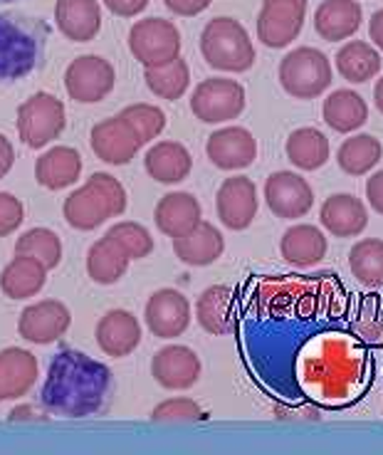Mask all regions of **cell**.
Returning a JSON list of instances; mask_svg holds the SVG:
<instances>
[{
	"mask_svg": "<svg viewBox=\"0 0 383 455\" xmlns=\"http://www.w3.org/2000/svg\"><path fill=\"white\" fill-rule=\"evenodd\" d=\"M114 391L112 369L77 349H60L50 362L40 406L50 416L87 419L107 409Z\"/></svg>",
	"mask_w": 383,
	"mask_h": 455,
	"instance_id": "cell-1",
	"label": "cell"
},
{
	"mask_svg": "<svg viewBox=\"0 0 383 455\" xmlns=\"http://www.w3.org/2000/svg\"><path fill=\"white\" fill-rule=\"evenodd\" d=\"M50 28L25 12H0V82H15L40 68Z\"/></svg>",
	"mask_w": 383,
	"mask_h": 455,
	"instance_id": "cell-2",
	"label": "cell"
},
{
	"mask_svg": "<svg viewBox=\"0 0 383 455\" xmlns=\"http://www.w3.org/2000/svg\"><path fill=\"white\" fill-rule=\"evenodd\" d=\"M129 205V196L122 183L109 173H92L84 186L65 198L62 213L77 230H94L109 218L122 216Z\"/></svg>",
	"mask_w": 383,
	"mask_h": 455,
	"instance_id": "cell-3",
	"label": "cell"
},
{
	"mask_svg": "<svg viewBox=\"0 0 383 455\" xmlns=\"http://www.w3.org/2000/svg\"><path fill=\"white\" fill-rule=\"evenodd\" d=\"M201 52L205 62L223 72H248L255 65V47L235 18H215L203 28Z\"/></svg>",
	"mask_w": 383,
	"mask_h": 455,
	"instance_id": "cell-4",
	"label": "cell"
},
{
	"mask_svg": "<svg viewBox=\"0 0 383 455\" xmlns=\"http://www.w3.org/2000/svg\"><path fill=\"white\" fill-rule=\"evenodd\" d=\"M280 82L294 100H315L331 87V65L316 47H297L282 57Z\"/></svg>",
	"mask_w": 383,
	"mask_h": 455,
	"instance_id": "cell-5",
	"label": "cell"
},
{
	"mask_svg": "<svg viewBox=\"0 0 383 455\" xmlns=\"http://www.w3.org/2000/svg\"><path fill=\"white\" fill-rule=\"evenodd\" d=\"M65 104L47 92H37L18 107V134L25 147L43 148L65 129Z\"/></svg>",
	"mask_w": 383,
	"mask_h": 455,
	"instance_id": "cell-6",
	"label": "cell"
},
{
	"mask_svg": "<svg viewBox=\"0 0 383 455\" xmlns=\"http://www.w3.org/2000/svg\"><path fill=\"white\" fill-rule=\"evenodd\" d=\"M245 109V90L235 80H203L191 97V112L203 124H226Z\"/></svg>",
	"mask_w": 383,
	"mask_h": 455,
	"instance_id": "cell-7",
	"label": "cell"
},
{
	"mask_svg": "<svg viewBox=\"0 0 383 455\" xmlns=\"http://www.w3.org/2000/svg\"><path fill=\"white\" fill-rule=\"evenodd\" d=\"M129 50L144 68L164 65L180 52L179 28L164 18L139 20L129 33Z\"/></svg>",
	"mask_w": 383,
	"mask_h": 455,
	"instance_id": "cell-8",
	"label": "cell"
},
{
	"mask_svg": "<svg viewBox=\"0 0 383 455\" xmlns=\"http://www.w3.org/2000/svg\"><path fill=\"white\" fill-rule=\"evenodd\" d=\"M116 72L100 55L77 57L65 72V90L79 104H97L114 90Z\"/></svg>",
	"mask_w": 383,
	"mask_h": 455,
	"instance_id": "cell-9",
	"label": "cell"
},
{
	"mask_svg": "<svg viewBox=\"0 0 383 455\" xmlns=\"http://www.w3.org/2000/svg\"><path fill=\"white\" fill-rule=\"evenodd\" d=\"M307 0H265L258 18V37L262 45L287 47L305 25Z\"/></svg>",
	"mask_w": 383,
	"mask_h": 455,
	"instance_id": "cell-10",
	"label": "cell"
},
{
	"mask_svg": "<svg viewBox=\"0 0 383 455\" xmlns=\"http://www.w3.org/2000/svg\"><path fill=\"white\" fill-rule=\"evenodd\" d=\"M265 201L277 218L297 220L305 218L315 205L312 186L292 171H277L265 181Z\"/></svg>",
	"mask_w": 383,
	"mask_h": 455,
	"instance_id": "cell-11",
	"label": "cell"
},
{
	"mask_svg": "<svg viewBox=\"0 0 383 455\" xmlns=\"http://www.w3.org/2000/svg\"><path fill=\"white\" fill-rule=\"evenodd\" d=\"M147 327L158 339H176L191 327V302L173 287L156 290L144 309Z\"/></svg>",
	"mask_w": 383,
	"mask_h": 455,
	"instance_id": "cell-12",
	"label": "cell"
},
{
	"mask_svg": "<svg viewBox=\"0 0 383 455\" xmlns=\"http://www.w3.org/2000/svg\"><path fill=\"white\" fill-rule=\"evenodd\" d=\"M215 208L220 223L230 230H248L252 220L258 218L259 198L255 181L248 176H233L226 179L215 196Z\"/></svg>",
	"mask_w": 383,
	"mask_h": 455,
	"instance_id": "cell-13",
	"label": "cell"
},
{
	"mask_svg": "<svg viewBox=\"0 0 383 455\" xmlns=\"http://www.w3.org/2000/svg\"><path fill=\"white\" fill-rule=\"evenodd\" d=\"M69 324H72V315L65 302L43 299L20 312L18 331L30 344H52L68 334Z\"/></svg>",
	"mask_w": 383,
	"mask_h": 455,
	"instance_id": "cell-14",
	"label": "cell"
},
{
	"mask_svg": "<svg viewBox=\"0 0 383 455\" xmlns=\"http://www.w3.org/2000/svg\"><path fill=\"white\" fill-rule=\"evenodd\" d=\"M90 144L94 156L104 164H109V166H124L139 154V148L144 147V141L122 116H112V119H104L100 124H94Z\"/></svg>",
	"mask_w": 383,
	"mask_h": 455,
	"instance_id": "cell-15",
	"label": "cell"
},
{
	"mask_svg": "<svg viewBox=\"0 0 383 455\" xmlns=\"http://www.w3.org/2000/svg\"><path fill=\"white\" fill-rule=\"evenodd\" d=\"M201 371L203 366H201L198 354L183 344H169L158 349L151 362V374L158 381V387L169 388V391H186L195 387Z\"/></svg>",
	"mask_w": 383,
	"mask_h": 455,
	"instance_id": "cell-16",
	"label": "cell"
},
{
	"mask_svg": "<svg viewBox=\"0 0 383 455\" xmlns=\"http://www.w3.org/2000/svg\"><path fill=\"white\" fill-rule=\"evenodd\" d=\"M205 154L215 169L240 171L248 169L258 159V141L243 126H226L208 137Z\"/></svg>",
	"mask_w": 383,
	"mask_h": 455,
	"instance_id": "cell-17",
	"label": "cell"
},
{
	"mask_svg": "<svg viewBox=\"0 0 383 455\" xmlns=\"http://www.w3.org/2000/svg\"><path fill=\"white\" fill-rule=\"evenodd\" d=\"M319 220L334 238H356L369 226V208L354 194H334L322 204Z\"/></svg>",
	"mask_w": 383,
	"mask_h": 455,
	"instance_id": "cell-18",
	"label": "cell"
},
{
	"mask_svg": "<svg viewBox=\"0 0 383 455\" xmlns=\"http://www.w3.org/2000/svg\"><path fill=\"white\" fill-rule=\"evenodd\" d=\"M97 344L107 356L124 359L141 344V324L129 309H109L97 324Z\"/></svg>",
	"mask_w": 383,
	"mask_h": 455,
	"instance_id": "cell-19",
	"label": "cell"
},
{
	"mask_svg": "<svg viewBox=\"0 0 383 455\" xmlns=\"http://www.w3.org/2000/svg\"><path fill=\"white\" fill-rule=\"evenodd\" d=\"M154 220H156L158 230L173 240L193 230L203 220V208L193 194L173 191V194L161 196L156 211H154Z\"/></svg>",
	"mask_w": 383,
	"mask_h": 455,
	"instance_id": "cell-20",
	"label": "cell"
},
{
	"mask_svg": "<svg viewBox=\"0 0 383 455\" xmlns=\"http://www.w3.org/2000/svg\"><path fill=\"white\" fill-rule=\"evenodd\" d=\"M226 251V238L223 233L211 223L201 220L198 226L183 233L179 238H173V252L180 262L191 265V267H208L215 260H220V255Z\"/></svg>",
	"mask_w": 383,
	"mask_h": 455,
	"instance_id": "cell-21",
	"label": "cell"
},
{
	"mask_svg": "<svg viewBox=\"0 0 383 455\" xmlns=\"http://www.w3.org/2000/svg\"><path fill=\"white\" fill-rule=\"evenodd\" d=\"M37 381V359L33 352L11 347L0 352V403L23 398Z\"/></svg>",
	"mask_w": 383,
	"mask_h": 455,
	"instance_id": "cell-22",
	"label": "cell"
},
{
	"mask_svg": "<svg viewBox=\"0 0 383 455\" xmlns=\"http://www.w3.org/2000/svg\"><path fill=\"white\" fill-rule=\"evenodd\" d=\"M195 319L208 334L226 337L235 327V295L227 284H213L195 302Z\"/></svg>",
	"mask_w": 383,
	"mask_h": 455,
	"instance_id": "cell-23",
	"label": "cell"
},
{
	"mask_svg": "<svg viewBox=\"0 0 383 455\" xmlns=\"http://www.w3.org/2000/svg\"><path fill=\"white\" fill-rule=\"evenodd\" d=\"M55 20L72 43H90L102 30V11L97 0H57Z\"/></svg>",
	"mask_w": 383,
	"mask_h": 455,
	"instance_id": "cell-24",
	"label": "cell"
},
{
	"mask_svg": "<svg viewBox=\"0 0 383 455\" xmlns=\"http://www.w3.org/2000/svg\"><path fill=\"white\" fill-rule=\"evenodd\" d=\"M144 169L154 181L173 186V183L186 181L191 176L193 159L188 148L179 141H158L147 151Z\"/></svg>",
	"mask_w": 383,
	"mask_h": 455,
	"instance_id": "cell-25",
	"label": "cell"
},
{
	"mask_svg": "<svg viewBox=\"0 0 383 455\" xmlns=\"http://www.w3.org/2000/svg\"><path fill=\"white\" fill-rule=\"evenodd\" d=\"M82 173V156L77 148L55 147L35 164V179L47 191H62L75 186Z\"/></svg>",
	"mask_w": 383,
	"mask_h": 455,
	"instance_id": "cell-26",
	"label": "cell"
},
{
	"mask_svg": "<svg viewBox=\"0 0 383 455\" xmlns=\"http://www.w3.org/2000/svg\"><path fill=\"white\" fill-rule=\"evenodd\" d=\"M327 235L316 226H292L284 230L280 240V252L284 260L294 267H312L327 258Z\"/></svg>",
	"mask_w": 383,
	"mask_h": 455,
	"instance_id": "cell-27",
	"label": "cell"
},
{
	"mask_svg": "<svg viewBox=\"0 0 383 455\" xmlns=\"http://www.w3.org/2000/svg\"><path fill=\"white\" fill-rule=\"evenodd\" d=\"M361 5L356 0H324L315 12V28L329 43H341L361 28Z\"/></svg>",
	"mask_w": 383,
	"mask_h": 455,
	"instance_id": "cell-28",
	"label": "cell"
},
{
	"mask_svg": "<svg viewBox=\"0 0 383 455\" xmlns=\"http://www.w3.org/2000/svg\"><path fill=\"white\" fill-rule=\"evenodd\" d=\"M47 283V267L28 255H15L0 273V290L11 299L35 297Z\"/></svg>",
	"mask_w": 383,
	"mask_h": 455,
	"instance_id": "cell-29",
	"label": "cell"
},
{
	"mask_svg": "<svg viewBox=\"0 0 383 455\" xmlns=\"http://www.w3.org/2000/svg\"><path fill=\"white\" fill-rule=\"evenodd\" d=\"M322 116L327 126H331L339 134H351L369 119V104L363 97L351 90H337L329 94L322 107Z\"/></svg>",
	"mask_w": 383,
	"mask_h": 455,
	"instance_id": "cell-30",
	"label": "cell"
},
{
	"mask_svg": "<svg viewBox=\"0 0 383 455\" xmlns=\"http://www.w3.org/2000/svg\"><path fill=\"white\" fill-rule=\"evenodd\" d=\"M284 151H287V159L302 171L322 169L331 156L329 139L315 126L294 129L290 139H287V144H284Z\"/></svg>",
	"mask_w": 383,
	"mask_h": 455,
	"instance_id": "cell-31",
	"label": "cell"
},
{
	"mask_svg": "<svg viewBox=\"0 0 383 455\" xmlns=\"http://www.w3.org/2000/svg\"><path fill=\"white\" fill-rule=\"evenodd\" d=\"M129 262V255L109 235H104L87 252V273L97 284H114L124 277Z\"/></svg>",
	"mask_w": 383,
	"mask_h": 455,
	"instance_id": "cell-32",
	"label": "cell"
},
{
	"mask_svg": "<svg viewBox=\"0 0 383 455\" xmlns=\"http://www.w3.org/2000/svg\"><path fill=\"white\" fill-rule=\"evenodd\" d=\"M383 156L381 141L371 134H359V137L347 139L337 151L339 169L349 176H366L371 173Z\"/></svg>",
	"mask_w": 383,
	"mask_h": 455,
	"instance_id": "cell-33",
	"label": "cell"
},
{
	"mask_svg": "<svg viewBox=\"0 0 383 455\" xmlns=\"http://www.w3.org/2000/svg\"><path fill=\"white\" fill-rule=\"evenodd\" d=\"M337 69L344 80H349L351 84H361L379 75L381 55L369 43L351 40L349 45H344L337 52Z\"/></svg>",
	"mask_w": 383,
	"mask_h": 455,
	"instance_id": "cell-34",
	"label": "cell"
},
{
	"mask_svg": "<svg viewBox=\"0 0 383 455\" xmlns=\"http://www.w3.org/2000/svg\"><path fill=\"white\" fill-rule=\"evenodd\" d=\"M147 87L154 94H158L161 100H171L176 102L180 100L188 84H191V69L188 65L180 60V57H173L164 65H154V68H147Z\"/></svg>",
	"mask_w": 383,
	"mask_h": 455,
	"instance_id": "cell-35",
	"label": "cell"
},
{
	"mask_svg": "<svg viewBox=\"0 0 383 455\" xmlns=\"http://www.w3.org/2000/svg\"><path fill=\"white\" fill-rule=\"evenodd\" d=\"M349 270L361 284L383 287V240H359L349 252Z\"/></svg>",
	"mask_w": 383,
	"mask_h": 455,
	"instance_id": "cell-36",
	"label": "cell"
},
{
	"mask_svg": "<svg viewBox=\"0 0 383 455\" xmlns=\"http://www.w3.org/2000/svg\"><path fill=\"white\" fill-rule=\"evenodd\" d=\"M15 255H28L43 262L47 270H55L62 260V240L50 228H30L15 243Z\"/></svg>",
	"mask_w": 383,
	"mask_h": 455,
	"instance_id": "cell-37",
	"label": "cell"
},
{
	"mask_svg": "<svg viewBox=\"0 0 383 455\" xmlns=\"http://www.w3.org/2000/svg\"><path fill=\"white\" fill-rule=\"evenodd\" d=\"M107 235L129 255V260H144L154 252V238L147 228L141 223H132V220H122L107 230Z\"/></svg>",
	"mask_w": 383,
	"mask_h": 455,
	"instance_id": "cell-38",
	"label": "cell"
},
{
	"mask_svg": "<svg viewBox=\"0 0 383 455\" xmlns=\"http://www.w3.org/2000/svg\"><path fill=\"white\" fill-rule=\"evenodd\" d=\"M119 116L134 129L144 144L154 141L166 129V114L161 112L158 107H151V104H132Z\"/></svg>",
	"mask_w": 383,
	"mask_h": 455,
	"instance_id": "cell-39",
	"label": "cell"
},
{
	"mask_svg": "<svg viewBox=\"0 0 383 455\" xmlns=\"http://www.w3.org/2000/svg\"><path fill=\"white\" fill-rule=\"evenodd\" d=\"M205 416L193 398H169L151 411V421H203Z\"/></svg>",
	"mask_w": 383,
	"mask_h": 455,
	"instance_id": "cell-40",
	"label": "cell"
},
{
	"mask_svg": "<svg viewBox=\"0 0 383 455\" xmlns=\"http://www.w3.org/2000/svg\"><path fill=\"white\" fill-rule=\"evenodd\" d=\"M25 220V205L20 204V198H15L8 191H0V238L15 233L18 228L23 226Z\"/></svg>",
	"mask_w": 383,
	"mask_h": 455,
	"instance_id": "cell-41",
	"label": "cell"
},
{
	"mask_svg": "<svg viewBox=\"0 0 383 455\" xmlns=\"http://www.w3.org/2000/svg\"><path fill=\"white\" fill-rule=\"evenodd\" d=\"M164 3H166V8L171 12L183 15V18H193V15L203 12L211 5V0H164Z\"/></svg>",
	"mask_w": 383,
	"mask_h": 455,
	"instance_id": "cell-42",
	"label": "cell"
},
{
	"mask_svg": "<svg viewBox=\"0 0 383 455\" xmlns=\"http://www.w3.org/2000/svg\"><path fill=\"white\" fill-rule=\"evenodd\" d=\"M366 201L379 216H383V171L371 173V179L366 181Z\"/></svg>",
	"mask_w": 383,
	"mask_h": 455,
	"instance_id": "cell-43",
	"label": "cell"
},
{
	"mask_svg": "<svg viewBox=\"0 0 383 455\" xmlns=\"http://www.w3.org/2000/svg\"><path fill=\"white\" fill-rule=\"evenodd\" d=\"M104 3L114 15H122V18H132L148 5V0H104Z\"/></svg>",
	"mask_w": 383,
	"mask_h": 455,
	"instance_id": "cell-44",
	"label": "cell"
},
{
	"mask_svg": "<svg viewBox=\"0 0 383 455\" xmlns=\"http://www.w3.org/2000/svg\"><path fill=\"white\" fill-rule=\"evenodd\" d=\"M8 419H11V421H43V419H47V411L35 409L30 403H25V406H15V409L8 413Z\"/></svg>",
	"mask_w": 383,
	"mask_h": 455,
	"instance_id": "cell-45",
	"label": "cell"
},
{
	"mask_svg": "<svg viewBox=\"0 0 383 455\" xmlns=\"http://www.w3.org/2000/svg\"><path fill=\"white\" fill-rule=\"evenodd\" d=\"M12 164H15V148H12L11 139L0 134V179H5L11 173Z\"/></svg>",
	"mask_w": 383,
	"mask_h": 455,
	"instance_id": "cell-46",
	"label": "cell"
},
{
	"mask_svg": "<svg viewBox=\"0 0 383 455\" xmlns=\"http://www.w3.org/2000/svg\"><path fill=\"white\" fill-rule=\"evenodd\" d=\"M369 37H371L373 43L383 50V11H376L371 15V23H369Z\"/></svg>",
	"mask_w": 383,
	"mask_h": 455,
	"instance_id": "cell-47",
	"label": "cell"
},
{
	"mask_svg": "<svg viewBox=\"0 0 383 455\" xmlns=\"http://www.w3.org/2000/svg\"><path fill=\"white\" fill-rule=\"evenodd\" d=\"M373 102H376V107H379V112L383 114V77L379 80V84H376V92H373Z\"/></svg>",
	"mask_w": 383,
	"mask_h": 455,
	"instance_id": "cell-48",
	"label": "cell"
},
{
	"mask_svg": "<svg viewBox=\"0 0 383 455\" xmlns=\"http://www.w3.org/2000/svg\"><path fill=\"white\" fill-rule=\"evenodd\" d=\"M0 3H15V0H0Z\"/></svg>",
	"mask_w": 383,
	"mask_h": 455,
	"instance_id": "cell-49",
	"label": "cell"
}]
</instances>
